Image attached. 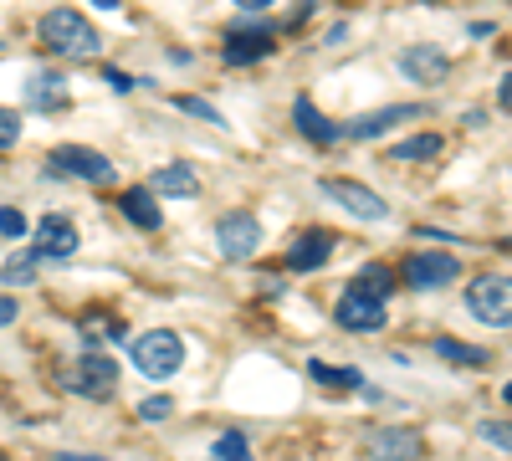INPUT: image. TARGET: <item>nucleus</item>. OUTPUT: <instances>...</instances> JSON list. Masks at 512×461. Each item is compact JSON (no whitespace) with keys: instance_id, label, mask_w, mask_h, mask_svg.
Instances as JSON below:
<instances>
[{"instance_id":"29","label":"nucleus","mask_w":512,"mask_h":461,"mask_svg":"<svg viewBox=\"0 0 512 461\" xmlns=\"http://www.w3.org/2000/svg\"><path fill=\"white\" fill-rule=\"evenodd\" d=\"M16 139H21V118L11 108H0V149H11Z\"/></svg>"},{"instance_id":"26","label":"nucleus","mask_w":512,"mask_h":461,"mask_svg":"<svg viewBox=\"0 0 512 461\" xmlns=\"http://www.w3.org/2000/svg\"><path fill=\"white\" fill-rule=\"evenodd\" d=\"M477 436H482L487 446H497V451H512V421H482Z\"/></svg>"},{"instance_id":"13","label":"nucleus","mask_w":512,"mask_h":461,"mask_svg":"<svg viewBox=\"0 0 512 461\" xmlns=\"http://www.w3.org/2000/svg\"><path fill=\"white\" fill-rule=\"evenodd\" d=\"M26 103L36 113H62L67 108V77H62V67H36L26 77Z\"/></svg>"},{"instance_id":"14","label":"nucleus","mask_w":512,"mask_h":461,"mask_svg":"<svg viewBox=\"0 0 512 461\" xmlns=\"http://www.w3.org/2000/svg\"><path fill=\"white\" fill-rule=\"evenodd\" d=\"M425 108H415V103H390V108H379V113H364V118H354L349 123V139H379V134H390V129H400V123H410V118H420Z\"/></svg>"},{"instance_id":"4","label":"nucleus","mask_w":512,"mask_h":461,"mask_svg":"<svg viewBox=\"0 0 512 461\" xmlns=\"http://www.w3.org/2000/svg\"><path fill=\"white\" fill-rule=\"evenodd\" d=\"M466 313L487 328H512V277L492 272L466 287Z\"/></svg>"},{"instance_id":"23","label":"nucleus","mask_w":512,"mask_h":461,"mask_svg":"<svg viewBox=\"0 0 512 461\" xmlns=\"http://www.w3.org/2000/svg\"><path fill=\"white\" fill-rule=\"evenodd\" d=\"M0 277H6V287H26V282H36V251H21V257H11L6 267H0Z\"/></svg>"},{"instance_id":"18","label":"nucleus","mask_w":512,"mask_h":461,"mask_svg":"<svg viewBox=\"0 0 512 461\" xmlns=\"http://www.w3.org/2000/svg\"><path fill=\"white\" fill-rule=\"evenodd\" d=\"M118 205H123V216L134 221L139 231H159V226H164L159 195H154V190H144V185H139V190H123V200H118Z\"/></svg>"},{"instance_id":"8","label":"nucleus","mask_w":512,"mask_h":461,"mask_svg":"<svg viewBox=\"0 0 512 461\" xmlns=\"http://www.w3.org/2000/svg\"><path fill=\"white\" fill-rule=\"evenodd\" d=\"M216 241H221V257L226 262H246L251 251L262 246V221H256L251 211H231V216H221Z\"/></svg>"},{"instance_id":"17","label":"nucleus","mask_w":512,"mask_h":461,"mask_svg":"<svg viewBox=\"0 0 512 461\" xmlns=\"http://www.w3.org/2000/svg\"><path fill=\"white\" fill-rule=\"evenodd\" d=\"M292 123H297V129H303V134H308L313 144H323V149L344 139V123L323 118V113H318V108H313L308 98H297V103H292Z\"/></svg>"},{"instance_id":"36","label":"nucleus","mask_w":512,"mask_h":461,"mask_svg":"<svg viewBox=\"0 0 512 461\" xmlns=\"http://www.w3.org/2000/svg\"><path fill=\"white\" fill-rule=\"evenodd\" d=\"M93 6H103V11H113V6H118V0H93Z\"/></svg>"},{"instance_id":"20","label":"nucleus","mask_w":512,"mask_h":461,"mask_svg":"<svg viewBox=\"0 0 512 461\" xmlns=\"http://www.w3.org/2000/svg\"><path fill=\"white\" fill-rule=\"evenodd\" d=\"M308 380H318V385H328V390H359L364 385V374L359 369H333V364H308Z\"/></svg>"},{"instance_id":"30","label":"nucleus","mask_w":512,"mask_h":461,"mask_svg":"<svg viewBox=\"0 0 512 461\" xmlns=\"http://www.w3.org/2000/svg\"><path fill=\"white\" fill-rule=\"evenodd\" d=\"M16 313H21V308H16V298H6V292H0V328H11V323H16Z\"/></svg>"},{"instance_id":"27","label":"nucleus","mask_w":512,"mask_h":461,"mask_svg":"<svg viewBox=\"0 0 512 461\" xmlns=\"http://www.w3.org/2000/svg\"><path fill=\"white\" fill-rule=\"evenodd\" d=\"M26 216L16 211V205H0V236H26Z\"/></svg>"},{"instance_id":"3","label":"nucleus","mask_w":512,"mask_h":461,"mask_svg":"<svg viewBox=\"0 0 512 461\" xmlns=\"http://www.w3.org/2000/svg\"><path fill=\"white\" fill-rule=\"evenodd\" d=\"M134 369L144 374V380H175V374L185 369V339L169 328H149L144 339H134Z\"/></svg>"},{"instance_id":"1","label":"nucleus","mask_w":512,"mask_h":461,"mask_svg":"<svg viewBox=\"0 0 512 461\" xmlns=\"http://www.w3.org/2000/svg\"><path fill=\"white\" fill-rule=\"evenodd\" d=\"M390 287H395V272L390 267H364L354 282H349V292L338 298V323L344 328H354V333H374V328H384V318H390Z\"/></svg>"},{"instance_id":"11","label":"nucleus","mask_w":512,"mask_h":461,"mask_svg":"<svg viewBox=\"0 0 512 461\" xmlns=\"http://www.w3.org/2000/svg\"><path fill=\"white\" fill-rule=\"evenodd\" d=\"M400 72H405L410 82H420V88H436V82H446V72H451V57H446L441 47H425V41H415V47L400 52Z\"/></svg>"},{"instance_id":"25","label":"nucleus","mask_w":512,"mask_h":461,"mask_svg":"<svg viewBox=\"0 0 512 461\" xmlns=\"http://www.w3.org/2000/svg\"><path fill=\"white\" fill-rule=\"evenodd\" d=\"M175 108H180V113H190V118H200V123H216V129H226V118H221L216 108H210L205 98H185V93H180V98H175Z\"/></svg>"},{"instance_id":"9","label":"nucleus","mask_w":512,"mask_h":461,"mask_svg":"<svg viewBox=\"0 0 512 461\" xmlns=\"http://www.w3.org/2000/svg\"><path fill=\"white\" fill-rule=\"evenodd\" d=\"M323 195H328L333 205H344V211L359 216V221H384V216H390L384 195H374V190L359 185V180H323Z\"/></svg>"},{"instance_id":"21","label":"nucleus","mask_w":512,"mask_h":461,"mask_svg":"<svg viewBox=\"0 0 512 461\" xmlns=\"http://www.w3.org/2000/svg\"><path fill=\"white\" fill-rule=\"evenodd\" d=\"M446 144H441V134H415V139H400L390 154L395 159H405V164H420V159H436Z\"/></svg>"},{"instance_id":"37","label":"nucleus","mask_w":512,"mask_h":461,"mask_svg":"<svg viewBox=\"0 0 512 461\" xmlns=\"http://www.w3.org/2000/svg\"><path fill=\"white\" fill-rule=\"evenodd\" d=\"M431 6H441V0H431Z\"/></svg>"},{"instance_id":"22","label":"nucleus","mask_w":512,"mask_h":461,"mask_svg":"<svg viewBox=\"0 0 512 461\" xmlns=\"http://www.w3.org/2000/svg\"><path fill=\"white\" fill-rule=\"evenodd\" d=\"M441 359H451V364H472V369H482L487 364V349H477V344H461V339H436L431 344Z\"/></svg>"},{"instance_id":"6","label":"nucleus","mask_w":512,"mask_h":461,"mask_svg":"<svg viewBox=\"0 0 512 461\" xmlns=\"http://www.w3.org/2000/svg\"><path fill=\"white\" fill-rule=\"evenodd\" d=\"M456 272H461V262L451 257V251H415V257L400 267V277H405V287H415V292H431V287H451L456 282Z\"/></svg>"},{"instance_id":"19","label":"nucleus","mask_w":512,"mask_h":461,"mask_svg":"<svg viewBox=\"0 0 512 461\" xmlns=\"http://www.w3.org/2000/svg\"><path fill=\"white\" fill-rule=\"evenodd\" d=\"M149 190L154 195H175V200H195L200 180H195V170H185V164H164V170L149 175Z\"/></svg>"},{"instance_id":"7","label":"nucleus","mask_w":512,"mask_h":461,"mask_svg":"<svg viewBox=\"0 0 512 461\" xmlns=\"http://www.w3.org/2000/svg\"><path fill=\"white\" fill-rule=\"evenodd\" d=\"M52 170H57V175H77V180H93V185L118 180L113 159L98 154V149H82V144H62V149H52Z\"/></svg>"},{"instance_id":"24","label":"nucleus","mask_w":512,"mask_h":461,"mask_svg":"<svg viewBox=\"0 0 512 461\" xmlns=\"http://www.w3.org/2000/svg\"><path fill=\"white\" fill-rule=\"evenodd\" d=\"M210 456H216V461H251V456H246V436H241V431H226V436H216Z\"/></svg>"},{"instance_id":"35","label":"nucleus","mask_w":512,"mask_h":461,"mask_svg":"<svg viewBox=\"0 0 512 461\" xmlns=\"http://www.w3.org/2000/svg\"><path fill=\"white\" fill-rule=\"evenodd\" d=\"M502 400H507V405H512V380H507V385H502Z\"/></svg>"},{"instance_id":"28","label":"nucleus","mask_w":512,"mask_h":461,"mask_svg":"<svg viewBox=\"0 0 512 461\" xmlns=\"http://www.w3.org/2000/svg\"><path fill=\"white\" fill-rule=\"evenodd\" d=\"M139 415H144V421H169V415H175V400H169V395H154V400L139 405Z\"/></svg>"},{"instance_id":"12","label":"nucleus","mask_w":512,"mask_h":461,"mask_svg":"<svg viewBox=\"0 0 512 461\" xmlns=\"http://www.w3.org/2000/svg\"><path fill=\"white\" fill-rule=\"evenodd\" d=\"M420 451H425V441H420L415 426H384V431L369 436L374 461H420Z\"/></svg>"},{"instance_id":"32","label":"nucleus","mask_w":512,"mask_h":461,"mask_svg":"<svg viewBox=\"0 0 512 461\" xmlns=\"http://www.w3.org/2000/svg\"><path fill=\"white\" fill-rule=\"evenodd\" d=\"M108 82H113L118 93H128V88H134V77H123V72H113V67H108Z\"/></svg>"},{"instance_id":"2","label":"nucleus","mask_w":512,"mask_h":461,"mask_svg":"<svg viewBox=\"0 0 512 461\" xmlns=\"http://www.w3.org/2000/svg\"><path fill=\"white\" fill-rule=\"evenodd\" d=\"M41 41L57 52V57H93L103 47V36L98 26H88V16H77V11H47L41 16Z\"/></svg>"},{"instance_id":"31","label":"nucleus","mask_w":512,"mask_h":461,"mask_svg":"<svg viewBox=\"0 0 512 461\" xmlns=\"http://www.w3.org/2000/svg\"><path fill=\"white\" fill-rule=\"evenodd\" d=\"M497 103H502V108H507V113H512V72H507V77H502V82H497Z\"/></svg>"},{"instance_id":"10","label":"nucleus","mask_w":512,"mask_h":461,"mask_svg":"<svg viewBox=\"0 0 512 461\" xmlns=\"http://www.w3.org/2000/svg\"><path fill=\"white\" fill-rule=\"evenodd\" d=\"M272 52V31L256 21H231L226 31V67H251L256 57Z\"/></svg>"},{"instance_id":"16","label":"nucleus","mask_w":512,"mask_h":461,"mask_svg":"<svg viewBox=\"0 0 512 461\" xmlns=\"http://www.w3.org/2000/svg\"><path fill=\"white\" fill-rule=\"evenodd\" d=\"M328 257H333V236H328V231H308V236H297V241H292V251H287V272H318Z\"/></svg>"},{"instance_id":"15","label":"nucleus","mask_w":512,"mask_h":461,"mask_svg":"<svg viewBox=\"0 0 512 461\" xmlns=\"http://www.w3.org/2000/svg\"><path fill=\"white\" fill-rule=\"evenodd\" d=\"M77 226L67 221V216H47L36 226V257H52V262H62V257H72L77 251Z\"/></svg>"},{"instance_id":"33","label":"nucleus","mask_w":512,"mask_h":461,"mask_svg":"<svg viewBox=\"0 0 512 461\" xmlns=\"http://www.w3.org/2000/svg\"><path fill=\"white\" fill-rule=\"evenodd\" d=\"M231 6H241V11H267L272 0H231Z\"/></svg>"},{"instance_id":"34","label":"nucleus","mask_w":512,"mask_h":461,"mask_svg":"<svg viewBox=\"0 0 512 461\" xmlns=\"http://www.w3.org/2000/svg\"><path fill=\"white\" fill-rule=\"evenodd\" d=\"M57 461H108V456H77V451H62Z\"/></svg>"},{"instance_id":"5","label":"nucleus","mask_w":512,"mask_h":461,"mask_svg":"<svg viewBox=\"0 0 512 461\" xmlns=\"http://www.w3.org/2000/svg\"><path fill=\"white\" fill-rule=\"evenodd\" d=\"M113 385H118V364L103 349H88L77 359V369H67V390H77L82 400H103Z\"/></svg>"}]
</instances>
